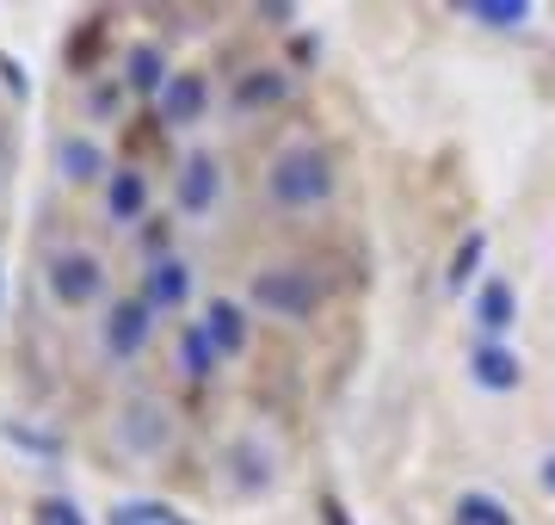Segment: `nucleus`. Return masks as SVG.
Instances as JSON below:
<instances>
[{
  "mask_svg": "<svg viewBox=\"0 0 555 525\" xmlns=\"http://www.w3.org/2000/svg\"><path fill=\"white\" fill-rule=\"evenodd\" d=\"M259 199L272 217H321L339 199V155L315 137L284 142L259 174Z\"/></svg>",
  "mask_w": 555,
  "mask_h": 525,
  "instance_id": "1",
  "label": "nucleus"
},
{
  "mask_svg": "<svg viewBox=\"0 0 555 525\" xmlns=\"http://www.w3.org/2000/svg\"><path fill=\"white\" fill-rule=\"evenodd\" d=\"M241 304L259 309V316H272V322H315L321 304H327V284H321L315 266L302 260H259L247 272V291H241Z\"/></svg>",
  "mask_w": 555,
  "mask_h": 525,
  "instance_id": "2",
  "label": "nucleus"
},
{
  "mask_svg": "<svg viewBox=\"0 0 555 525\" xmlns=\"http://www.w3.org/2000/svg\"><path fill=\"white\" fill-rule=\"evenodd\" d=\"M43 291L56 309H105L112 304V266L93 242H56L43 254Z\"/></svg>",
  "mask_w": 555,
  "mask_h": 525,
  "instance_id": "3",
  "label": "nucleus"
},
{
  "mask_svg": "<svg viewBox=\"0 0 555 525\" xmlns=\"http://www.w3.org/2000/svg\"><path fill=\"white\" fill-rule=\"evenodd\" d=\"M105 439H112V451L130 458V464H155V458L173 451V408L160 402L155 389H137V396H124V402L112 408Z\"/></svg>",
  "mask_w": 555,
  "mask_h": 525,
  "instance_id": "4",
  "label": "nucleus"
},
{
  "mask_svg": "<svg viewBox=\"0 0 555 525\" xmlns=\"http://www.w3.org/2000/svg\"><path fill=\"white\" fill-rule=\"evenodd\" d=\"M155 328H160V316L142 304V291L112 297V304L100 309V353H105V364H137L142 353L155 346Z\"/></svg>",
  "mask_w": 555,
  "mask_h": 525,
  "instance_id": "5",
  "label": "nucleus"
},
{
  "mask_svg": "<svg viewBox=\"0 0 555 525\" xmlns=\"http://www.w3.org/2000/svg\"><path fill=\"white\" fill-rule=\"evenodd\" d=\"M222 192H229V174H222V155L217 149H185L173 167V210L179 217H217L222 210Z\"/></svg>",
  "mask_w": 555,
  "mask_h": 525,
  "instance_id": "6",
  "label": "nucleus"
},
{
  "mask_svg": "<svg viewBox=\"0 0 555 525\" xmlns=\"http://www.w3.org/2000/svg\"><path fill=\"white\" fill-rule=\"evenodd\" d=\"M278 476H284V464H278V445L266 439V433H241V439L222 445V483L235 488V495H272Z\"/></svg>",
  "mask_w": 555,
  "mask_h": 525,
  "instance_id": "7",
  "label": "nucleus"
},
{
  "mask_svg": "<svg viewBox=\"0 0 555 525\" xmlns=\"http://www.w3.org/2000/svg\"><path fill=\"white\" fill-rule=\"evenodd\" d=\"M198 297V279H192V260L167 247V254H149V272H142V304L155 309V316H179V309H192Z\"/></svg>",
  "mask_w": 555,
  "mask_h": 525,
  "instance_id": "8",
  "label": "nucleus"
},
{
  "mask_svg": "<svg viewBox=\"0 0 555 525\" xmlns=\"http://www.w3.org/2000/svg\"><path fill=\"white\" fill-rule=\"evenodd\" d=\"M155 112H160L167 130H192V124H204L210 118V75H204V68H173L167 87H160Z\"/></svg>",
  "mask_w": 555,
  "mask_h": 525,
  "instance_id": "9",
  "label": "nucleus"
},
{
  "mask_svg": "<svg viewBox=\"0 0 555 525\" xmlns=\"http://www.w3.org/2000/svg\"><path fill=\"white\" fill-rule=\"evenodd\" d=\"M198 328L210 334V346H217V359H241L247 346H254V309L241 304V297H210L198 316Z\"/></svg>",
  "mask_w": 555,
  "mask_h": 525,
  "instance_id": "10",
  "label": "nucleus"
},
{
  "mask_svg": "<svg viewBox=\"0 0 555 525\" xmlns=\"http://www.w3.org/2000/svg\"><path fill=\"white\" fill-rule=\"evenodd\" d=\"M100 210L112 229H137L142 217H149V174L142 167H112V180L100 185Z\"/></svg>",
  "mask_w": 555,
  "mask_h": 525,
  "instance_id": "11",
  "label": "nucleus"
},
{
  "mask_svg": "<svg viewBox=\"0 0 555 525\" xmlns=\"http://www.w3.org/2000/svg\"><path fill=\"white\" fill-rule=\"evenodd\" d=\"M56 174H62V185H105L112 180V162H105V149L93 137H62L56 142Z\"/></svg>",
  "mask_w": 555,
  "mask_h": 525,
  "instance_id": "12",
  "label": "nucleus"
},
{
  "mask_svg": "<svg viewBox=\"0 0 555 525\" xmlns=\"http://www.w3.org/2000/svg\"><path fill=\"white\" fill-rule=\"evenodd\" d=\"M229 100H235V112H247V118H254V112H272V105L291 100V75H284V68H272V62H254V68L235 81V93H229Z\"/></svg>",
  "mask_w": 555,
  "mask_h": 525,
  "instance_id": "13",
  "label": "nucleus"
},
{
  "mask_svg": "<svg viewBox=\"0 0 555 525\" xmlns=\"http://www.w3.org/2000/svg\"><path fill=\"white\" fill-rule=\"evenodd\" d=\"M173 371L185 377V384H198V389L222 371L217 346H210V334H204L198 322H185V328H179V341H173Z\"/></svg>",
  "mask_w": 555,
  "mask_h": 525,
  "instance_id": "14",
  "label": "nucleus"
},
{
  "mask_svg": "<svg viewBox=\"0 0 555 525\" xmlns=\"http://www.w3.org/2000/svg\"><path fill=\"white\" fill-rule=\"evenodd\" d=\"M167 56H160V43H137V50H124V93H137V100H160V87H167Z\"/></svg>",
  "mask_w": 555,
  "mask_h": 525,
  "instance_id": "15",
  "label": "nucleus"
},
{
  "mask_svg": "<svg viewBox=\"0 0 555 525\" xmlns=\"http://www.w3.org/2000/svg\"><path fill=\"white\" fill-rule=\"evenodd\" d=\"M469 377H476L481 389H518L525 364H518V353H506L500 341H481V346H469Z\"/></svg>",
  "mask_w": 555,
  "mask_h": 525,
  "instance_id": "16",
  "label": "nucleus"
},
{
  "mask_svg": "<svg viewBox=\"0 0 555 525\" xmlns=\"http://www.w3.org/2000/svg\"><path fill=\"white\" fill-rule=\"evenodd\" d=\"M105 525H192L185 513H173L167 501H118Z\"/></svg>",
  "mask_w": 555,
  "mask_h": 525,
  "instance_id": "17",
  "label": "nucleus"
},
{
  "mask_svg": "<svg viewBox=\"0 0 555 525\" xmlns=\"http://www.w3.org/2000/svg\"><path fill=\"white\" fill-rule=\"evenodd\" d=\"M476 322L488 328V334H500V328L513 322V291H506V284H481V297H476Z\"/></svg>",
  "mask_w": 555,
  "mask_h": 525,
  "instance_id": "18",
  "label": "nucleus"
},
{
  "mask_svg": "<svg viewBox=\"0 0 555 525\" xmlns=\"http://www.w3.org/2000/svg\"><path fill=\"white\" fill-rule=\"evenodd\" d=\"M31 525H87V513H80V501H68V495H43V501L31 507Z\"/></svg>",
  "mask_w": 555,
  "mask_h": 525,
  "instance_id": "19",
  "label": "nucleus"
},
{
  "mask_svg": "<svg viewBox=\"0 0 555 525\" xmlns=\"http://www.w3.org/2000/svg\"><path fill=\"white\" fill-rule=\"evenodd\" d=\"M456 513H463V525H513V513H506L494 495H463Z\"/></svg>",
  "mask_w": 555,
  "mask_h": 525,
  "instance_id": "20",
  "label": "nucleus"
},
{
  "mask_svg": "<svg viewBox=\"0 0 555 525\" xmlns=\"http://www.w3.org/2000/svg\"><path fill=\"white\" fill-rule=\"evenodd\" d=\"M481 266V235H469V242H463V254H456L451 260V291H463V284H469V272H476Z\"/></svg>",
  "mask_w": 555,
  "mask_h": 525,
  "instance_id": "21",
  "label": "nucleus"
},
{
  "mask_svg": "<svg viewBox=\"0 0 555 525\" xmlns=\"http://www.w3.org/2000/svg\"><path fill=\"white\" fill-rule=\"evenodd\" d=\"M118 100H124V81H100L93 93H87V112H93V118H112Z\"/></svg>",
  "mask_w": 555,
  "mask_h": 525,
  "instance_id": "22",
  "label": "nucleus"
},
{
  "mask_svg": "<svg viewBox=\"0 0 555 525\" xmlns=\"http://www.w3.org/2000/svg\"><path fill=\"white\" fill-rule=\"evenodd\" d=\"M7 439H20V445H31V451H38V458H56V451H62V445L50 439V433H38V426H20V421L7 426Z\"/></svg>",
  "mask_w": 555,
  "mask_h": 525,
  "instance_id": "23",
  "label": "nucleus"
},
{
  "mask_svg": "<svg viewBox=\"0 0 555 525\" xmlns=\"http://www.w3.org/2000/svg\"><path fill=\"white\" fill-rule=\"evenodd\" d=\"M476 20H488V25H513V20H525V7H518V0H481Z\"/></svg>",
  "mask_w": 555,
  "mask_h": 525,
  "instance_id": "24",
  "label": "nucleus"
},
{
  "mask_svg": "<svg viewBox=\"0 0 555 525\" xmlns=\"http://www.w3.org/2000/svg\"><path fill=\"white\" fill-rule=\"evenodd\" d=\"M321 513H327V525H346V513H339L334 501H321Z\"/></svg>",
  "mask_w": 555,
  "mask_h": 525,
  "instance_id": "25",
  "label": "nucleus"
},
{
  "mask_svg": "<svg viewBox=\"0 0 555 525\" xmlns=\"http://www.w3.org/2000/svg\"><path fill=\"white\" fill-rule=\"evenodd\" d=\"M543 483H550V488H555V458H550V464H543Z\"/></svg>",
  "mask_w": 555,
  "mask_h": 525,
  "instance_id": "26",
  "label": "nucleus"
},
{
  "mask_svg": "<svg viewBox=\"0 0 555 525\" xmlns=\"http://www.w3.org/2000/svg\"><path fill=\"white\" fill-rule=\"evenodd\" d=\"M0 304H7V266H0Z\"/></svg>",
  "mask_w": 555,
  "mask_h": 525,
  "instance_id": "27",
  "label": "nucleus"
}]
</instances>
